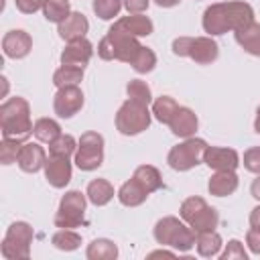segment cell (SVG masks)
Here are the masks:
<instances>
[{
	"label": "cell",
	"instance_id": "obj_1",
	"mask_svg": "<svg viewBox=\"0 0 260 260\" xmlns=\"http://www.w3.org/2000/svg\"><path fill=\"white\" fill-rule=\"evenodd\" d=\"M254 22V8L244 0H230V2H215L205 8L203 12V30L209 37L225 35L230 30L244 28L246 24Z\"/></svg>",
	"mask_w": 260,
	"mask_h": 260
},
{
	"label": "cell",
	"instance_id": "obj_2",
	"mask_svg": "<svg viewBox=\"0 0 260 260\" xmlns=\"http://www.w3.org/2000/svg\"><path fill=\"white\" fill-rule=\"evenodd\" d=\"M32 126L30 106L24 98L14 95L0 106V128L4 138H16L24 142L32 134Z\"/></svg>",
	"mask_w": 260,
	"mask_h": 260
},
{
	"label": "cell",
	"instance_id": "obj_3",
	"mask_svg": "<svg viewBox=\"0 0 260 260\" xmlns=\"http://www.w3.org/2000/svg\"><path fill=\"white\" fill-rule=\"evenodd\" d=\"M152 234L160 246H169L177 252H189L195 246V238H197L193 228L175 215H167L158 219Z\"/></svg>",
	"mask_w": 260,
	"mask_h": 260
},
{
	"label": "cell",
	"instance_id": "obj_4",
	"mask_svg": "<svg viewBox=\"0 0 260 260\" xmlns=\"http://www.w3.org/2000/svg\"><path fill=\"white\" fill-rule=\"evenodd\" d=\"M140 49H142V45L138 43V37L126 35V32L110 26L108 35L98 45V55L104 61H122V63L132 65V61L136 59Z\"/></svg>",
	"mask_w": 260,
	"mask_h": 260
},
{
	"label": "cell",
	"instance_id": "obj_5",
	"mask_svg": "<svg viewBox=\"0 0 260 260\" xmlns=\"http://www.w3.org/2000/svg\"><path fill=\"white\" fill-rule=\"evenodd\" d=\"M179 215L185 223H189L193 228L195 234L199 232H211L217 228L219 223V213L215 207H211L203 197H187L181 207H179Z\"/></svg>",
	"mask_w": 260,
	"mask_h": 260
},
{
	"label": "cell",
	"instance_id": "obj_6",
	"mask_svg": "<svg viewBox=\"0 0 260 260\" xmlns=\"http://www.w3.org/2000/svg\"><path fill=\"white\" fill-rule=\"evenodd\" d=\"M152 112L146 104L128 98L116 112V128L124 136H136L150 126Z\"/></svg>",
	"mask_w": 260,
	"mask_h": 260
},
{
	"label": "cell",
	"instance_id": "obj_7",
	"mask_svg": "<svg viewBox=\"0 0 260 260\" xmlns=\"http://www.w3.org/2000/svg\"><path fill=\"white\" fill-rule=\"evenodd\" d=\"M173 53L179 57H189L199 65H209L219 57L217 43L207 37H179L173 41Z\"/></svg>",
	"mask_w": 260,
	"mask_h": 260
},
{
	"label": "cell",
	"instance_id": "obj_8",
	"mask_svg": "<svg viewBox=\"0 0 260 260\" xmlns=\"http://www.w3.org/2000/svg\"><path fill=\"white\" fill-rule=\"evenodd\" d=\"M35 232L26 221H14L2 240L0 252L6 260H26L30 256V244H32Z\"/></svg>",
	"mask_w": 260,
	"mask_h": 260
},
{
	"label": "cell",
	"instance_id": "obj_9",
	"mask_svg": "<svg viewBox=\"0 0 260 260\" xmlns=\"http://www.w3.org/2000/svg\"><path fill=\"white\" fill-rule=\"evenodd\" d=\"M85 195L77 189L67 191L61 197L59 209L55 213V225L59 230H75L85 225Z\"/></svg>",
	"mask_w": 260,
	"mask_h": 260
},
{
	"label": "cell",
	"instance_id": "obj_10",
	"mask_svg": "<svg viewBox=\"0 0 260 260\" xmlns=\"http://www.w3.org/2000/svg\"><path fill=\"white\" fill-rule=\"evenodd\" d=\"M207 148V142L203 138L189 136L177 146H173L167 154V162L173 171H189L203 162V152Z\"/></svg>",
	"mask_w": 260,
	"mask_h": 260
},
{
	"label": "cell",
	"instance_id": "obj_11",
	"mask_svg": "<svg viewBox=\"0 0 260 260\" xmlns=\"http://www.w3.org/2000/svg\"><path fill=\"white\" fill-rule=\"evenodd\" d=\"M102 162H104V136L100 132H83L75 150L77 169L95 171Z\"/></svg>",
	"mask_w": 260,
	"mask_h": 260
},
{
	"label": "cell",
	"instance_id": "obj_12",
	"mask_svg": "<svg viewBox=\"0 0 260 260\" xmlns=\"http://www.w3.org/2000/svg\"><path fill=\"white\" fill-rule=\"evenodd\" d=\"M83 108V91L77 85L59 87L53 98V110L59 118H73Z\"/></svg>",
	"mask_w": 260,
	"mask_h": 260
},
{
	"label": "cell",
	"instance_id": "obj_13",
	"mask_svg": "<svg viewBox=\"0 0 260 260\" xmlns=\"http://www.w3.org/2000/svg\"><path fill=\"white\" fill-rule=\"evenodd\" d=\"M203 162L213 171H236L240 165V154L234 148L209 146L203 152Z\"/></svg>",
	"mask_w": 260,
	"mask_h": 260
},
{
	"label": "cell",
	"instance_id": "obj_14",
	"mask_svg": "<svg viewBox=\"0 0 260 260\" xmlns=\"http://www.w3.org/2000/svg\"><path fill=\"white\" fill-rule=\"evenodd\" d=\"M32 49V39L26 30L14 28L8 30L2 39V51L8 59H24Z\"/></svg>",
	"mask_w": 260,
	"mask_h": 260
},
{
	"label": "cell",
	"instance_id": "obj_15",
	"mask_svg": "<svg viewBox=\"0 0 260 260\" xmlns=\"http://www.w3.org/2000/svg\"><path fill=\"white\" fill-rule=\"evenodd\" d=\"M93 55V45L81 37L73 39L67 43V47L61 51V65H75V67H85Z\"/></svg>",
	"mask_w": 260,
	"mask_h": 260
},
{
	"label": "cell",
	"instance_id": "obj_16",
	"mask_svg": "<svg viewBox=\"0 0 260 260\" xmlns=\"http://www.w3.org/2000/svg\"><path fill=\"white\" fill-rule=\"evenodd\" d=\"M71 173H73V169H71V162L67 156H51L49 154V158L45 162V179L49 181L51 187H55V189L67 187V183L71 181Z\"/></svg>",
	"mask_w": 260,
	"mask_h": 260
},
{
	"label": "cell",
	"instance_id": "obj_17",
	"mask_svg": "<svg viewBox=\"0 0 260 260\" xmlns=\"http://www.w3.org/2000/svg\"><path fill=\"white\" fill-rule=\"evenodd\" d=\"M20 171L24 173H37L41 169H45L47 162V152L39 142H22L18 158H16Z\"/></svg>",
	"mask_w": 260,
	"mask_h": 260
},
{
	"label": "cell",
	"instance_id": "obj_18",
	"mask_svg": "<svg viewBox=\"0 0 260 260\" xmlns=\"http://www.w3.org/2000/svg\"><path fill=\"white\" fill-rule=\"evenodd\" d=\"M197 126H199V120L195 116V112L187 106H179L175 116L171 118L169 122V128L175 136H181V138H189L197 132Z\"/></svg>",
	"mask_w": 260,
	"mask_h": 260
},
{
	"label": "cell",
	"instance_id": "obj_19",
	"mask_svg": "<svg viewBox=\"0 0 260 260\" xmlns=\"http://www.w3.org/2000/svg\"><path fill=\"white\" fill-rule=\"evenodd\" d=\"M112 28L122 30V32L132 35V37H148V35H152L154 24H152V20H150L148 16H144V14H128V16L118 18V20L112 24Z\"/></svg>",
	"mask_w": 260,
	"mask_h": 260
},
{
	"label": "cell",
	"instance_id": "obj_20",
	"mask_svg": "<svg viewBox=\"0 0 260 260\" xmlns=\"http://www.w3.org/2000/svg\"><path fill=\"white\" fill-rule=\"evenodd\" d=\"M59 28H57V32H59V37L63 39V41H73V39H81V37H85V32L89 30V22H87V18H85V14H81V12H71L61 24H57Z\"/></svg>",
	"mask_w": 260,
	"mask_h": 260
},
{
	"label": "cell",
	"instance_id": "obj_21",
	"mask_svg": "<svg viewBox=\"0 0 260 260\" xmlns=\"http://www.w3.org/2000/svg\"><path fill=\"white\" fill-rule=\"evenodd\" d=\"M238 183H240V179H238L236 171H215V175H211V179L207 183V189L215 197H228L238 189Z\"/></svg>",
	"mask_w": 260,
	"mask_h": 260
},
{
	"label": "cell",
	"instance_id": "obj_22",
	"mask_svg": "<svg viewBox=\"0 0 260 260\" xmlns=\"http://www.w3.org/2000/svg\"><path fill=\"white\" fill-rule=\"evenodd\" d=\"M116 195H118V199H120L122 205H126V207H138V205H142L146 201V197L150 193L132 177L126 183H122V187L118 189Z\"/></svg>",
	"mask_w": 260,
	"mask_h": 260
},
{
	"label": "cell",
	"instance_id": "obj_23",
	"mask_svg": "<svg viewBox=\"0 0 260 260\" xmlns=\"http://www.w3.org/2000/svg\"><path fill=\"white\" fill-rule=\"evenodd\" d=\"M236 43L250 55L260 57V22H250L244 28H238L236 32Z\"/></svg>",
	"mask_w": 260,
	"mask_h": 260
},
{
	"label": "cell",
	"instance_id": "obj_24",
	"mask_svg": "<svg viewBox=\"0 0 260 260\" xmlns=\"http://www.w3.org/2000/svg\"><path fill=\"white\" fill-rule=\"evenodd\" d=\"M85 195L89 199V203H93L95 207H102L106 203L112 201L114 197V187L108 179H93L87 183V189H85Z\"/></svg>",
	"mask_w": 260,
	"mask_h": 260
},
{
	"label": "cell",
	"instance_id": "obj_25",
	"mask_svg": "<svg viewBox=\"0 0 260 260\" xmlns=\"http://www.w3.org/2000/svg\"><path fill=\"white\" fill-rule=\"evenodd\" d=\"M195 246H197L199 256H203V258H213V256L219 254L223 242H221V236H219L215 230H211V232H199L197 238H195Z\"/></svg>",
	"mask_w": 260,
	"mask_h": 260
},
{
	"label": "cell",
	"instance_id": "obj_26",
	"mask_svg": "<svg viewBox=\"0 0 260 260\" xmlns=\"http://www.w3.org/2000/svg\"><path fill=\"white\" fill-rule=\"evenodd\" d=\"M132 177H134L148 193H154V191L162 189V177H160L158 169L152 167V165H140V167H136V171H134Z\"/></svg>",
	"mask_w": 260,
	"mask_h": 260
},
{
	"label": "cell",
	"instance_id": "obj_27",
	"mask_svg": "<svg viewBox=\"0 0 260 260\" xmlns=\"http://www.w3.org/2000/svg\"><path fill=\"white\" fill-rule=\"evenodd\" d=\"M85 256H87V260H116L118 258V246L112 240L98 238L87 246Z\"/></svg>",
	"mask_w": 260,
	"mask_h": 260
},
{
	"label": "cell",
	"instance_id": "obj_28",
	"mask_svg": "<svg viewBox=\"0 0 260 260\" xmlns=\"http://www.w3.org/2000/svg\"><path fill=\"white\" fill-rule=\"evenodd\" d=\"M32 134L37 136V140L51 144V142H55L63 132H61V126H59L57 120H53V118H39V120L35 122V126H32Z\"/></svg>",
	"mask_w": 260,
	"mask_h": 260
},
{
	"label": "cell",
	"instance_id": "obj_29",
	"mask_svg": "<svg viewBox=\"0 0 260 260\" xmlns=\"http://www.w3.org/2000/svg\"><path fill=\"white\" fill-rule=\"evenodd\" d=\"M83 79V67H75V65H61L55 73H53V83L57 87H65V85H77Z\"/></svg>",
	"mask_w": 260,
	"mask_h": 260
},
{
	"label": "cell",
	"instance_id": "obj_30",
	"mask_svg": "<svg viewBox=\"0 0 260 260\" xmlns=\"http://www.w3.org/2000/svg\"><path fill=\"white\" fill-rule=\"evenodd\" d=\"M177 108H179V104H177L171 95H160V98H156V100L152 102V114H154V118H156L160 124H167V126H169L171 118L175 116Z\"/></svg>",
	"mask_w": 260,
	"mask_h": 260
},
{
	"label": "cell",
	"instance_id": "obj_31",
	"mask_svg": "<svg viewBox=\"0 0 260 260\" xmlns=\"http://www.w3.org/2000/svg\"><path fill=\"white\" fill-rule=\"evenodd\" d=\"M51 244L57 248V250H63V252H73L81 246V236L73 230H59L51 236Z\"/></svg>",
	"mask_w": 260,
	"mask_h": 260
},
{
	"label": "cell",
	"instance_id": "obj_32",
	"mask_svg": "<svg viewBox=\"0 0 260 260\" xmlns=\"http://www.w3.org/2000/svg\"><path fill=\"white\" fill-rule=\"evenodd\" d=\"M43 14L49 22H55V24H61L69 14H71V6H69V0H49L43 8Z\"/></svg>",
	"mask_w": 260,
	"mask_h": 260
},
{
	"label": "cell",
	"instance_id": "obj_33",
	"mask_svg": "<svg viewBox=\"0 0 260 260\" xmlns=\"http://www.w3.org/2000/svg\"><path fill=\"white\" fill-rule=\"evenodd\" d=\"M75 150H77V142L71 134H61L55 142L49 144V154L51 156H67L69 158L71 154H75Z\"/></svg>",
	"mask_w": 260,
	"mask_h": 260
},
{
	"label": "cell",
	"instance_id": "obj_34",
	"mask_svg": "<svg viewBox=\"0 0 260 260\" xmlns=\"http://www.w3.org/2000/svg\"><path fill=\"white\" fill-rule=\"evenodd\" d=\"M122 6H124V0H93L91 2L93 12L102 20H110V18L118 16L120 10H122Z\"/></svg>",
	"mask_w": 260,
	"mask_h": 260
},
{
	"label": "cell",
	"instance_id": "obj_35",
	"mask_svg": "<svg viewBox=\"0 0 260 260\" xmlns=\"http://www.w3.org/2000/svg\"><path fill=\"white\" fill-rule=\"evenodd\" d=\"M126 93H128V98H132L136 102H142L146 106L152 102V91H150L148 83L142 81V79H130L128 85H126Z\"/></svg>",
	"mask_w": 260,
	"mask_h": 260
},
{
	"label": "cell",
	"instance_id": "obj_36",
	"mask_svg": "<svg viewBox=\"0 0 260 260\" xmlns=\"http://www.w3.org/2000/svg\"><path fill=\"white\" fill-rule=\"evenodd\" d=\"M154 65H156V55H154V51L142 45V49L138 51L136 59L132 61V69H134L136 73H150V71L154 69Z\"/></svg>",
	"mask_w": 260,
	"mask_h": 260
},
{
	"label": "cell",
	"instance_id": "obj_37",
	"mask_svg": "<svg viewBox=\"0 0 260 260\" xmlns=\"http://www.w3.org/2000/svg\"><path fill=\"white\" fill-rule=\"evenodd\" d=\"M20 146H22V140L4 138V136H2V142H0V162H2V165H12V162H16L18 152H20Z\"/></svg>",
	"mask_w": 260,
	"mask_h": 260
},
{
	"label": "cell",
	"instance_id": "obj_38",
	"mask_svg": "<svg viewBox=\"0 0 260 260\" xmlns=\"http://www.w3.org/2000/svg\"><path fill=\"white\" fill-rule=\"evenodd\" d=\"M219 258L221 260H234V258L236 260H248V252L244 250V244L240 240H230Z\"/></svg>",
	"mask_w": 260,
	"mask_h": 260
},
{
	"label": "cell",
	"instance_id": "obj_39",
	"mask_svg": "<svg viewBox=\"0 0 260 260\" xmlns=\"http://www.w3.org/2000/svg\"><path fill=\"white\" fill-rule=\"evenodd\" d=\"M244 167L246 171L260 175V146H252L244 152Z\"/></svg>",
	"mask_w": 260,
	"mask_h": 260
},
{
	"label": "cell",
	"instance_id": "obj_40",
	"mask_svg": "<svg viewBox=\"0 0 260 260\" xmlns=\"http://www.w3.org/2000/svg\"><path fill=\"white\" fill-rule=\"evenodd\" d=\"M47 2H49V0H14L16 8H18L22 14H35L37 10H43Z\"/></svg>",
	"mask_w": 260,
	"mask_h": 260
},
{
	"label": "cell",
	"instance_id": "obj_41",
	"mask_svg": "<svg viewBox=\"0 0 260 260\" xmlns=\"http://www.w3.org/2000/svg\"><path fill=\"white\" fill-rule=\"evenodd\" d=\"M246 244L252 254H260V228H250L246 232Z\"/></svg>",
	"mask_w": 260,
	"mask_h": 260
},
{
	"label": "cell",
	"instance_id": "obj_42",
	"mask_svg": "<svg viewBox=\"0 0 260 260\" xmlns=\"http://www.w3.org/2000/svg\"><path fill=\"white\" fill-rule=\"evenodd\" d=\"M124 8L128 14H142L148 8V0H124Z\"/></svg>",
	"mask_w": 260,
	"mask_h": 260
},
{
	"label": "cell",
	"instance_id": "obj_43",
	"mask_svg": "<svg viewBox=\"0 0 260 260\" xmlns=\"http://www.w3.org/2000/svg\"><path fill=\"white\" fill-rule=\"evenodd\" d=\"M250 193H252V197H254L256 201H260V175L252 181V185H250Z\"/></svg>",
	"mask_w": 260,
	"mask_h": 260
},
{
	"label": "cell",
	"instance_id": "obj_44",
	"mask_svg": "<svg viewBox=\"0 0 260 260\" xmlns=\"http://www.w3.org/2000/svg\"><path fill=\"white\" fill-rule=\"evenodd\" d=\"M250 225L252 228H260V205L252 209V213H250Z\"/></svg>",
	"mask_w": 260,
	"mask_h": 260
},
{
	"label": "cell",
	"instance_id": "obj_45",
	"mask_svg": "<svg viewBox=\"0 0 260 260\" xmlns=\"http://www.w3.org/2000/svg\"><path fill=\"white\" fill-rule=\"evenodd\" d=\"M158 6H162V8H173V6H177L181 0H154Z\"/></svg>",
	"mask_w": 260,
	"mask_h": 260
},
{
	"label": "cell",
	"instance_id": "obj_46",
	"mask_svg": "<svg viewBox=\"0 0 260 260\" xmlns=\"http://www.w3.org/2000/svg\"><path fill=\"white\" fill-rule=\"evenodd\" d=\"M156 256H173V252H167V250H156V252H150L148 258H156Z\"/></svg>",
	"mask_w": 260,
	"mask_h": 260
},
{
	"label": "cell",
	"instance_id": "obj_47",
	"mask_svg": "<svg viewBox=\"0 0 260 260\" xmlns=\"http://www.w3.org/2000/svg\"><path fill=\"white\" fill-rule=\"evenodd\" d=\"M254 130L260 134V106H258V110H256V120H254Z\"/></svg>",
	"mask_w": 260,
	"mask_h": 260
}]
</instances>
